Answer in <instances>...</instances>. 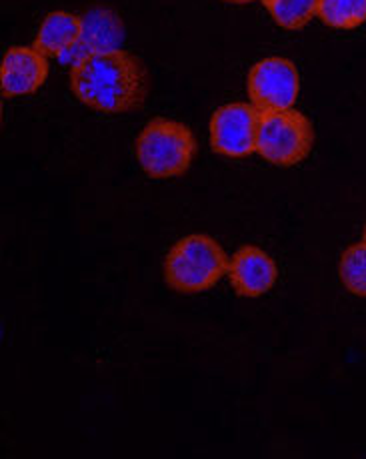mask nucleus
Wrapping results in <instances>:
<instances>
[{
  "mask_svg": "<svg viewBox=\"0 0 366 459\" xmlns=\"http://www.w3.org/2000/svg\"><path fill=\"white\" fill-rule=\"evenodd\" d=\"M48 76V56L34 47L6 50L0 65V89L4 97H24L37 92Z\"/></svg>",
  "mask_w": 366,
  "mask_h": 459,
  "instance_id": "6e6552de",
  "label": "nucleus"
},
{
  "mask_svg": "<svg viewBox=\"0 0 366 459\" xmlns=\"http://www.w3.org/2000/svg\"><path fill=\"white\" fill-rule=\"evenodd\" d=\"M228 277L234 291L241 297H262L267 295L278 281V267L270 255L254 245L241 247L231 259Z\"/></svg>",
  "mask_w": 366,
  "mask_h": 459,
  "instance_id": "1a4fd4ad",
  "label": "nucleus"
},
{
  "mask_svg": "<svg viewBox=\"0 0 366 459\" xmlns=\"http://www.w3.org/2000/svg\"><path fill=\"white\" fill-rule=\"evenodd\" d=\"M81 39L58 56V61L63 65H71V69L90 55L113 53V50H118L124 39L123 21L118 19V14L115 11H110V8H90V11L81 16Z\"/></svg>",
  "mask_w": 366,
  "mask_h": 459,
  "instance_id": "0eeeda50",
  "label": "nucleus"
},
{
  "mask_svg": "<svg viewBox=\"0 0 366 459\" xmlns=\"http://www.w3.org/2000/svg\"><path fill=\"white\" fill-rule=\"evenodd\" d=\"M340 281L356 297H366V241L348 247L340 259Z\"/></svg>",
  "mask_w": 366,
  "mask_h": 459,
  "instance_id": "ddd939ff",
  "label": "nucleus"
},
{
  "mask_svg": "<svg viewBox=\"0 0 366 459\" xmlns=\"http://www.w3.org/2000/svg\"><path fill=\"white\" fill-rule=\"evenodd\" d=\"M260 110L252 103H231L210 118V144L218 155L243 159L257 151Z\"/></svg>",
  "mask_w": 366,
  "mask_h": 459,
  "instance_id": "423d86ee",
  "label": "nucleus"
},
{
  "mask_svg": "<svg viewBox=\"0 0 366 459\" xmlns=\"http://www.w3.org/2000/svg\"><path fill=\"white\" fill-rule=\"evenodd\" d=\"M317 16L327 27L353 30L366 22V0H319Z\"/></svg>",
  "mask_w": 366,
  "mask_h": 459,
  "instance_id": "9b49d317",
  "label": "nucleus"
},
{
  "mask_svg": "<svg viewBox=\"0 0 366 459\" xmlns=\"http://www.w3.org/2000/svg\"><path fill=\"white\" fill-rule=\"evenodd\" d=\"M71 87L81 103L100 113H129L149 97V71L139 56L118 48L72 66Z\"/></svg>",
  "mask_w": 366,
  "mask_h": 459,
  "instance_id": "f257e3e1",
  "label": "nucleus"
},
{
  "mask_svg": "<svg viewBox=\"0 0 366 459\" xmlns=\"http://www.w3.org/2000/svg\"><path fill=\"white\" fill-rule=\"evenodd\" d=\"M82 19L76 14L55 11L45 16L38 35L34 39V48L47 56H61L64 50L71 48L81 39Z\"/></svg>",
  "mask_w": 366,
  "mask_h": 459,
  "instance_id": "9d476101",
  "label": "nucleus"
},
{
  "mask_svg": "<svg viewBox=\"0 0 366 459\" xmlns=\"http://www.w3.org/2000/svg\"><path fill=\"white\" fill-rule=\"evenodd\" d=\"M301 79L293 61L283 56L262 58L249 73L251 103L260 113L293 108L299 99Z\"/></svg>",
  "mask_w": 366,
  "mask_h": 459,
  "instance_id": "39448f33",
  "label": "nucleus"
},
{
  "mask_svg": "<svg viewBox=\"0 0 366 459\" xmlns=\"http://www.w3.org/2000/svg\"><path fill=\"white\" fill-rule=\"evenodd\" d=\"M364 241H366V227H364Z\"/></svg>",
  "mask_w": 366,
  "mask_h": 459,
  "instance_id": "2eb2a0df",
  "label": "nucleus"
},
{
  "mask_svg": "<svg viewBox=\"0 0 366 459\" xmlns=\"http://www.w3.org/2000/svg\"><path fill=\"white\" fill-rule=\"evenodd\" d=\"M226 3H233V4H246V3H252V0H226Z\"/></svg>",
  "mask_w": 366,
  "mask_h": 459,
  "instance_id": "4468645a",
  "label": "nucleus"
},
{
  "mask_svg": "<svg viewBox=\"0 0 366 459\" xmlns=\"http://www.w3.org/2000/svg\"><path fill=\"white\" fill-rule=\"evenodd\" d=\"M272 19L286 30H301L317 16L319 0H262Z\"/></svg>",
  "mask_w": 366,
  "mask_h": 459,
  "instance_id": "f8f14e48",
  "label": "nucleus"
},
{
  "mask_svg": "<svg viewBox=\"0 0 366 459\" xmlns=\"http://www.w3.org/2000/svg\"><path fill=\"white\" fill-rule=\"evenodd\" d=\"M197 155V141L189 126L168 118H155L136 141V159L152 178L181 177Z\"/></svg>",
  "mask_w": 366,
  "mask_h": 459,
  "instance_id": "7ed1b4c3",
  "label": "nucleus"
},
{
  "mask_svg": "<svg viewBox=\"0 0 366 459\" xmlns=\"http://www.w3.org/2000/svg\"><path fill=\"white\" fill-rule=\"evenodd\" d=\"M231 259L207 235H189L170 249L165 263L168 287L178 293H200L215 287L228 273Z\"/></svg>",
  "mask_w": 366,
  "mask_h": 459,
  "instance_id": "f03ea898",
  "label": "nucleus"
},
{
  "mask_svg": "<svg viewBox=\"0 0 366 459\" xmlns=\"http://www.w3.org/2000/svg\"><path fill=\"white\" fill-rule=\"evenodd\" d=\"M314 131L301 110H267L260 113L257 152L277 167H294L311 155Z\"/></svg>",
  "mask_w": 366,
  "mask_h": 459,
  "instance_id": "20e7f679",
  "label": "nucleus"
}]
</instances>
